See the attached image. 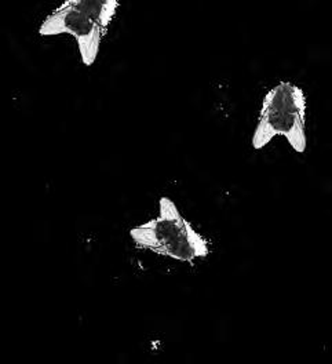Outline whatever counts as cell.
Listing matches in <instances>:
<instances>
[{
	"instance_id": "1",
	"label": "cell",
	"mask_w": 332,
	"mask_h": 364,
	"mask_svg": "<svg viewBox=\"0 0 332 364\" xmlns=\"http://www.w3.org/2000/svg\"><path fill=\"white\" fill-rule=\"evenodd\" d=\"M135 247L193 267L210 254L208 240L179 211L173 199L161 196L155 218L130 229Z\"/></svg>"
},
{
	"instance_id": "2",
	"label": "cell",
	"mask_w": 332,
	"mask_h": 364,
	"mask_svg": "<svg viewBox=\"0 0 332 364\" xmlns=\"http://www.w3.org/2000/svg\"><path fill=\"white\" fill-rule=\"evenodd\" d=\"M308 100L305 91L291 82H280L266 92L252 134V148L259 151L276 136H284L291 148L304 154L306 134Z\"/></svg>"
},
{
	"instance_id": "3",
	"label": "cell",
	"mask_w": 332,
	"mask_h": 364,
	"mask_svg": "<svg viewBox=\"0 0 332 364\" xmlns=\"http://www.w3.org/2000/svg\"><path fill=\"white\" fill-rule=\"evenodd\" d=\"M108 31L91 20L83 11L63 1L53 10L39 28L41 36L69 35L76 41L82 63L86 67L94 65L101 45Z\"/></svg>"
},
{
	"instance_id": "4",
	"label": "cell",
	"mask_w": 332,
	"mask_h": 364,
	"mask_svg": "<svg viewBox=\"0 0 332 364\" xmlns=\"http://www.w3.org/2000/svg\"><path fill=\"white\" fill-rule=\"evenodd\" d=\"M67 4L83 11L104 29L108 31L116 17L120 0H64Z\"/></svg>"
}]
</instances>
